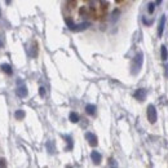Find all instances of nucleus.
I'll return each instance as SVG.
<instances>
[{
	"label": "nucleus",
	"mask_w": 168,
	"mask_h": 168,
	"mask_svg": "<svg viewBox=\"0 0 168 168\" xmlns=\"http://www.w3.org/2000/svg\"><path fill=\"white\" fill-rule=\"evenodd\" d=\"M164 25H165V16H162V18H160V21H159V26H158V35H159V36L163 35Z\"/></svg>",
	"instance_id": "39448f33"
},
{
	"label": "nucleus",
	"mask_w": 168,
	"mask_h": 168,
	"mask_svg": "<svg viewBox=\"0 0 168 168\" xmlns=\"http://www.w3.org/2000/svg\"><path fill=\"white\" fill-rule=\"evenodd\" d=\"M47 149H48V151H49L50 154H52V153H54V147H53L52 141H48V142H47Z\"/></svg>",
	"instance_id": "ddd939ff"
},
{
	"label": "nucleus",
	"mask_w": 168,
	"mask_h": 168,
	"mask_svg": "<svg viewBox=\"0 0 168 168\" xmlns=\"http://www.w3.org/2000/svg\"><path fill=\"white\" fill-rule=\"evenodd\" d=\"M14 118H16V119H23V118H25V111H23V110H17V111L14 112Z\"/></svg>",
	"instance_id": "9b49d317"
},
{
	"label": "nucleus",
	"mask_w": 168,
	"mask_h": 168,
	"mask_svg": "<svg viewBox=\"0 0 168 168\" xmlns=\"http://www.w3.org/2000/svg\"><path fill=\"white\" fill-rule=\"evenodd\" d=\"M142 61H144V54L141 53H137L136 56H134V58L132 60V75H137L138 73H140L141 67H142Z\"/></svg>",
	"instance_id": "f257e3e1"
},
{
	"label": "nucleus",
	"mask_w": 168,
	"mask_h": 168,
	"mask_svg": "<svg viewBox=\"0 0 168 168\" xmlns=\"http://www.w3.org/2000/svg\"><path fill=\"white\" fill-rule=\"evenodd\" d=\"M91 158H92V160L96 163V164H98V163L101 162V154L98 153V151H92V154H91Z\"/></svg>",
	"instance_id": "0eeeda50"
},
{
	"label": "nucleus",
	"mask_w": 168,
	"mask_h": 168,
	"mask_svg": "<svg viewBox=\"0 0 168 168\" xmlns=\"http://www.w3.org/2000/svg\"><path fill=\"white\" fill-rule=\"evenodd\" d=\"M39 92H40V96H42V97H44V96H45V88L44 87H40Z\"/></svg>",
	"instance_id": "dca6fc26"
},
{
	"label": "nucleus",
	"mask_w": 168,
	"mask_h": 168,
	"mask_svg": "<svg viewBox=\"0 0 168 168\" xmlns=\"http://www.w3.org/2000/svg\"><path fill=\"white\" fill-rule=\"evenodd\" d=\"M70 120L73 122V123H78L79 122V115L76 114V112H71L70 114Z\"/></svg>",
	"instance_id": "f8f14e48"
},
{
	"label": "nucleus",
	"mask_w": 168,
	"mask_h": 168,
	"mask_svg": "<svg viewBox=\"0 0 168 168\" xmlns=\"http://www.w3.org/2000/svg\"><path fill=\"white\" fill-rule=\"evenodd\" d=\"M147 118L150 123H155L158 119V114H157V109L154 105H149L147 106Z\"/></svg>",
	"instance_id": "f03ea898"
},
{
	"label": "nucleus",
	"mask_w": 168,
	"mask_h": 168,
	"mask_svg": "<svg viewBox=\"0 0 168 168\" xmlns=\"http://www.w3.org/2000/svg\"><path fill=\"white\" fill-rule=\"evenodd\" d=\"M0 47H3V44H1V42H0Z\"/></svg>",
	"instance_id": "6ab92c4d"
},
{
	"label": "nucleus",
	"mask_w": 168,
	"mask_h": 168,
	"mask_svg": "<svg viewBox=\"0 0 168 168\" xmlns=\"http://www.w3.org/2000/svg\"><path fill=\"white\" fill-rule=\"evenodd\" d=\"M16 93L17 96H20V97H26L27 96V88L25 85H20V87L16 89Z\"/></svg>",
	"instance_id": "423d86ee"
},
{
	"label": "nucleus",
	"mask_w": 168,
	"mask_h": 168,
	"mask_svg": "<svg viewBox=\"0 0 168 168\" xmlns=\"http://www.w3.org/2000/svg\"><path fill=\"white\" fill-rule=\"evenodd\" d=\"M65 138L67 140V142H69V149H73V140H71L70 136H65Z\"/></svg>",
	"instance_id": "4468645a"
},
{
	"label": "nucleus",
	"mask_w": 168,
	"mask_h": 168,
	"mask_svg": "<svg viewBox=\"0 0 168 168\" xmlns=\"http://www.w3.org/2000/svg\"><path fill=\"white\" fill-rule=\"evenodd\" d=\"M85 111H87L89 115H93L96 112V106L95 105H92V104L87 105V106H85Z\"/></svg>",
	"instance_id": "1a4fd4ad"
},
{
	"label": "nucleus",
	"mask_w": 168,
	"mask_h": 168,
	"mask_svg": "<svg viewBox=\"0 0 168 168\" xmlns=\"http://www.w3.org/2000/svg\"><path fill=\"white\" fill-rule=\"evenodd\" d=\"M1 70H3L4 73H7L8 75H11V74H12V67L9 66V65H7V63L1 65Z\"/></svg>",
	"instance_id": "9d476101"
},
{
	"label": "nucleus",
	"mask_w": 168,
	"mask_h": 168,
	"mask_svg": "<svg viewBox=\"0 0 168 168\" xmlns=\"http://www.w3.org/2000/svg\"><path fill=\"white\" fill-rule=\"evenodd\" d=\"M134 97L137 98L138 101H144L146 98V91L142 89V88H140V89H137L136 92H134Z\"/></svg>",
	"instance_id": "20e7f679"
},
{
	"label": "nucleus",
	"mask_w": 168,
	"mask_h": 168,
	"mask_svg": "<svg viewBox=\"0 0 168 168\" xmlns=\"http://www.w3.org/2000/svg\"><path fill=\"white\" fill-rule=\"evenodd\" d=\"M160 57H162L163 61H165V60H167V57H168L167 48H165L164 45H162V47H160Z\"/></svg>",
	"instance_id": "6e6552de"
},
{
	"label": "nucleus",
	"mask_w": 168,
	"mask_h": 168,
	"mask_svg": "<svg viewBox=\"0 0 168 168\" xmlns=\"http://www.w3.org/2000/svg\"><path fill=\"white\" fill-rule=\"evenodd\" d=\"M162 3V0H157V4H160Z\"/></svg>",
	"instance_id": "f3484780"
},
{
	"label": "nucleus",
	"mask_w": 168,
	"mask_h": 168,
	"mask_svg": "<svg viewBox=\"0 0 168 168\" xmlns=\"http://www.w3.org/2000/svg\"><path fill=\"white\" fill-rule=\"evenodd\" d=\"M5 1H7V4H9V3L12 1V0H5Z\"/></svg>",
	"instance_id": "a211bd4d"
},
{
	"label": "nucleus",
	"mask_w": 168,
	"mask_h": 168,
	"mask_svg": "<svg viewBox=\"0 0 168 168\" xmlns=\"http://www.w3.org/2000/svg\"><path fill=\"white\" fill-rule=\"evenodd\" d=\"M149 8H147V11H149V13H153V12H154V4H153V3H150V4H149Z\"/></svg>",
	"instance_id": "2eb2a0df"
},
{
	"label": "nucleus",
	"mask_w": 168,
	"mask_h": 168,
	"mask_svg": "<svg viewBox=\"0 0 168 168\" xmlns=\"http://www.w3.org/2000/svg\"><path fill=\"white\" fill-rule=\"evenodd\" d=\"M85 138H87L88 142H89L92 146L97 145V137H96V134L91 133V132H87V133H85Z\"/></svg>",
	"instance_id": "7ed1b4c3"
}]
</instances>
